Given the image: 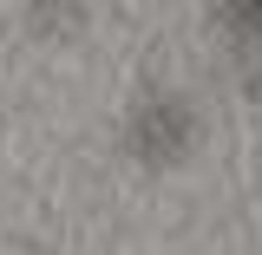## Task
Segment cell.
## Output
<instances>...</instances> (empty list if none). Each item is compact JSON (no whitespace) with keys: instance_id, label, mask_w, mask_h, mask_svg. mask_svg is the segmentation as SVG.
Returning <instances> with one entry per match:
<instances>
[{"instance_id":"obj_1","label":"cell","mask_w":262,"mask_h":255,"mask_svg":"<svg viewBox=\"0 0 262 255\" xmlns=\"http://www.w3.org/2000/svg\"><path fill=\"white\" fill-rule=\"evenodd\" d=\"M118 144L144 164H170L196 144V98L177 79H138L118 105Z\"/></svg>"}]
</instances>
